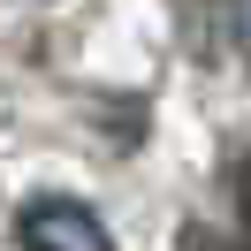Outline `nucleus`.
Returning <instances> with one entry per match:
<instances>
[{"label":"nucleus","instance_id":"1","mask_svg":"<svg viewBox=\"0 0 251 251\" xmlns=\"http://www.w3.org/2000/svg\"><path fill=\"white\" fill-rule=\"evenodd\" d=\"M16 236H23V251H114L107 221L76 198H31L16 213Z\"/></svg>","mask_w":251,"mask_h":251},{"label":"nucleus","instance_id":"2","mask_svg":"<svg viewBox=\"0 0 251 251\" xmlns=\"http://www.w3.org/2000/svg\"><path fill=\"white\" fill-rule=\"evenodd\" d=\"M228 46L251 61V0H228Z\"/></svg>","mask_w":251,"mask_h":251},{"label":"nucleus","instance_id":"3","mask_svg":"<svg viewBox=\"0 0 251 251\" xmlns=\"http://www.w3.org/2000/svg\"><path fill=\"white\" fill-rule=\"evenodd\" d=\"M228 190H236V213L251 221V160H236V168H228Z\"/></svg>","mask_w":251,"mask_h":251},{"label":"nucleus","instance_id":"4","mask_svg":"<svg viewBox=\"0 0 251 251\" xmlns=\"http://www.w3.org/2000/svg\"><path fill=\"white\" fill-rule=\"evenodd\" d=\"M198 251H251V244H213V236H190Z\"/></svg>","mask_w":251,"mask_h":251}]
</instances>
